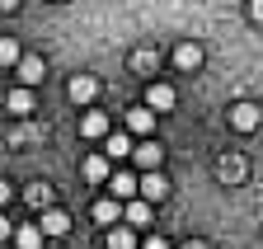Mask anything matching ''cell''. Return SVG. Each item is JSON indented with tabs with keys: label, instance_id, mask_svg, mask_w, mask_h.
Listing matches in <instances>:
<instances>
[{
	"label": "cell",
	"instance_id": "6da1fadb",
	"mask_svg": "<svg viewBox=\"0 0 263 249\" xmlns=\"http://www.w3.org/2000/svg\"><path fill=\"white\" fill-rule=\"evenodd\" d=\"M226 122H230L235 132H254L258 122H263V108H258V104H249V99H240V104H230Z\"/></svg>",
	"mask_w": 263,
	"mask_h": 249
},
{
	"label": "cell",
	"instance_id": "7a4b0ae2",
	"mask_svg": "<svg viewBox=\"0 0 263 249\" xmlns=\"http://www.w3.org/2000/svg\"><path fill=\"white\" fill-rule=\"evenodd\" d=\"M174 99H179V94H174V85H164V80H151V85H146V108L170 113V108H174Z\"/></svg>",
	"mask_w": 263,
	"mask_h": 249
},
{
	"label": "cell",
	"instance_id": "3957f363",
	"mask_svg": "<svg viewBox=\"0 0 263 249\" xmlns=\"http://www.w3.org/2000/svg\"><path fill=\"white\" fill-rule=\"evenodd\" d=\"M66 94H71V104H94L99 99V80L94 75H71V85H66Z\"/></svg>",
	"mask_w": 263,
	"mask_h": 249
},
{
	"label": "cell",
	"instance_id": "277c9868",
	"mask_svg": "<svg viewBox=\"0 0 263 249\" xmlns=\"http://www.w3.org/2000/svg\"><path fill=\"white\" fill-rule=\"evenodd\" d=\"M80 137H89V141H108V137H113L108 113H85V118H80Z\"/></svg>",
	"mask_w": 263,
	"mask_h": 249
},
{
	"label": "cell",
	"instance_id": "5b68a950",
	"mask_svg": "<svg viewBox=\"0 0 263 249\" xmlns=\"http://www.w3.org/2000/svg\"><path fill=\"white\" fill-rule=\"evenodd\" d=\"M108 188H113V198L127 207V202H137V193H141V179H137V174H122V169H118V174L108 179Z\"/></svg>",
	"mask_w": 263,
	"mask_h": 249
},
{
	"label": "cell",
	"instance_id": "8992f818",
	"mask_svg": "<svg viewBox=\"0 0 263 249\" xmlns=\"http://www.w3.org/2000/svg\"><path fill=\"white\" fill-rule=\"evenodd\" d=\"M127 132H132V137H151V132H155V108H146V104L127 108Z\"/></svg>",
	"mask_w": 263,
	"mask_h": 249
},
{
	"label": "cell",
	"instance_id": "52a82bcc",
	"mask_svg": "<svg viewBox=\"0 0 263 249\" xmlns=\"http://www.w3.org/2000/svg\"><path fill=\"white\" fill-rule=\"evenodd\" d=\"M24 202H28L33 212H52V183H47V179H33L28 188H24Z\"/></svg>",
	"mask_w": 263,
	"mask_h": 249
},
{
	"label": "cell",
	"instance_id": "ba28073f",
	"mask_svg": "<svg viewBox=\"0 0 263 249\" xmlns=\"http://www.w3.org/2000/svg\"><path fill=\"white\" fill-rule=\"evenodd\" d=\"M141 198L146 202H164V198H170V179H164L160 169L155 174H141Z\"/></svg>",
	"mask_w": 263,
	"mask_h": 249
},
{
	"label": "cell",
	"instance_id": "9c48e42d",
	"mask_svg": "<svg viewBox=\"0 0 263 249\" xmlns=\"http://www.w3.org/2000/svg\"><path fill=\"white\" fill-rule=\"evenodd\" d=\"M43 75H47V61H43V56H24V61H19V80H24L28 89L43 85Z\"/></svg>",
	"mask_w": 263,
	"mask_h": 249
},
{
	"label": "cell",
	"instance_id": "30bf717a",
	"mask_svg": "<svg viewBox=\"0 0 263 249\" xmlns=\"http://www.w3.org/2000/svg\"><path fill=\"white\" fill-rule=\"evenodd\" d=\"M151 216H155V202H146V198H137V202L122 207V221H127V226H146Z\"/></svg>",
	"mask_w": 263,
	"mask_h": 249
},
{
	"label": "cell",
	"instance_id": "8fae6325",
	"mask_svg": "<svg viewBox=\"0 0 263 249\" xmlns=\"http://www.w3.org/2000/svg\"><path fill=\"white\" fill-rule=\"evenodd\" d=\"M104 155H108V160H127V155H137V146H132L127 132H113V137L104 141Z\"/></svg>",
	"mask_w": 263,
	"mask_h": 249
},
{
	"label": "cell",
	"instance_id": "7c38bea8",
	"mask_svg": "<svg viewBox=\"0 0 263 249\" xmlns=\"http://www.w3.org/2000/svg\"><path fill=\"white\" fill-rule=\"evenodd\" d=\"M160 160H164L160 141H141V146H137V165H141L146 174H155V169H160Z\"/></svg>",
	"mask_w": 263,
	"mask_h": 249
},
{
	"label": "cell",
	"instance_id": "4fadbf2b",
	"mask_svg": "<svg viewBox=\"0 0 263 249\" xmlns=\"http://www.w3.org/2000/svg\"><path fill=\"white\" fill-rule=\"evenodd\" d=\"M5 108H10V113H19V118H24V113H33V89H28V85L10 89V94H5Z\"/></svg>",
	"mask_w": 263,
	"mask_h": 249
},
{
	"label": "cell",
	"instance_id": "5bb4252c",
	"mask_svg": "<svg viewBox=\"0 0 263 249\" xmlns=\"http://www.w3.org/2000/svg\"><path fill=\"white\" fill-rule=\"evenodd\" d=\"M94 221H104V226L122 221V202H118V198H99V202H94Z\"/></svg>",
	"mask_w": 263,
	"mask_h": 249
},
{
	"label": "cell",
	"instance_id": "9a60e30c",
	"mask_svg": "<svg viewBox=\"0 0 263 249\" xmlns=\"http://www.w3.org/2000/svg\"><path fill=\"white\" fill-rule=\"evenodd\" d=\"M80 174H85L89 183H108V179H113V174H108V155H89Z\"/></svg>",
	"mask_w": 263,
	"mask_h": 249
},
{
	"label": "cell",
	"instance_id": "2e32d148",
	"mask_svg": "<svg viewBox=\"0 0 263 249\" xmlns=\"http://www.w3.org/2000/svg\"><path fill=\"white\" fill-rule=\"evenodd\" d=\"M174 61H179V71H197V66H202V47H197V43H179Z\"/></svg>",
	"mask_w": 263,
	"mask_h": 249
},
{
	"label": "cell",
	"instance_id": "e0dca14e",
	"mask_svg": "<svg viewBox=\"0 0 263 249\" xmlns=\"http://www.w3.org/2000/svg\"><path fill=\"white\" fill-rule=\"evenodd\" d=\"M216 174H221V183H240L245 179V160L240 155H226V160L216 165Z\"/></svg>",
	"mask_w": 263,
	"mask_h": 249
},
{
	"label": "cell",
	"instance_id": "ac0fdd59",
	"mask_svg": "<svg viewBox=\"0 0 263 249\" xmlns=\"http://www.w3.org/2000/svg\"><path fill=\"white\" fill-rule=\"evenodd\" d=\"M38 226H43L47 235H66V231H71V216L52 207V212H43V221H38Z\"/></svg>",
	"mask_w": 263,
	"mask_h": 249
},
{
	"label": "cell",
	"instance_id": "d6986e66",
	"mask_svg": "<svg viewBox=\"0 0 263 249\" xmlns=\"http://www.w3.org/2000/svg\"><path fill=\"white\" fill-rule=\"evenodd\" d=\"M43 235H47L43 226H19V231H14V249H38Z\"/></svg>",
	"mask_w": 263,
	"mask_h": 249
},
{
	"label": "cell",
	"instance_id": "ffe728a7",
	"mask_svg": "<svg viewBox=\"0 0 263 249\" xmlns=\"http://www.w3.org/2000/svg\"><path fill=\"white\" fill-rule=\"evenodd\" d=\"M108 249H137V231L132 226H113L108 231Z\"/></svg>",
	"mask_w": 263,
	"mask_h": 249
},
{
	"label": "cell",
	"instance_id": "44dd1931",
	"mask_svg": "<svg viewBox=\"0 0 263 249\" xmlns=\"http://www.w3.org/2000/svg\"><path fill=\"white\" fill-rule=\"evenodd\" d=\"M19 61H24L19 43H14V38H0V66H14V71H19Z\"/></svg>",
	"mask_w": 263,
	"mask_h": 249
},
{
	"label": "cell",
	"instance_id": "7402d4cb",
	"mask_svg": "<svg viewBox=\"0 0 263 249\" xmlns=\"http://www.w3.org/2000/svg\"><path fill=\"white\" fill-rule=\"evenodd\" d=\"M14 231H19V226H10V221H5V212H0V244L14 240Z\"/></svg>",
	"mask_w": 263,
	"mask_h": 249
},
{
	"label": "cell",
	"instance_id": "603a6c76",
	"mask_svg": "<svg viewBox=\"0 0 263 249\" xmlns=\"http://www.w3.org/2000/svg\"><path fill=\"white\" fill-rule=\"evenodd\" d=\"M155 66V52H137V71H151Z\"/></svg>",
	"mask_w": 263,
	"mask_h": 249
},
{
	"label": "cell",
	"instance_id": "cb8c5ba5",
	"mask_svg": "<svg viewBox=\"0 0 263 249\" xmlns=\"http://www.w3.org/2000/svg\"><path fill=\"white\" fill-rule=\"evenodd\" d=\"M249 19H254V24H263V0H249Z\"/></svg>",
	"mask_w": 263,
	"mask_h": 249
},
{
	"label": "cell",
	"instance_id": "d4e9b609",
	"mask_svg": "<svg viewBox=\"0 0 263 249\" xmlns=\"http://www.w3.org/2000/svg\"><path fill=\"white\" fill-rule=\"evenodd\" d=\"M141 249H170V240H160V235H151V240H146Z\"/></svg>",
	"mask_w": 263,
	"mask_h": 249
},
{
	"label": "cell",
	"instance_id": "484cf974",
	"mask_svg": "<svg viewBox=\"0 0 263 249\" xmlns=\"http://www.w3.org/2000/svg\"><path fill=\"white\" fill-rule=\"evenodd\" d=\"M10 198H14V188H10V183H5V179H0V207H5Z\"/></svg>",
	"mask_w": 263,
	"mask_h": 249
},
{
	"label": "cell",
	"instance_id": "4316f807",
	"mask_svg": "<svg viewBox=\"0 0 263 249\" xmlns=\"http://www.w3.org/2000/svg\"><path fill=\"white\" fill-rule=\"evenodd\" d=\"M10 10H19V0H0V14H10Z\"/></svg>",
	"mask_w": 263,
	"mask_h": 249
},
{
	"label": "cell",
	"instance_id": "83f0119b",
	"mask_svg": "<svg viewBox=\"0 0 263 249\" xmlns=\"http://www.w3.org/2000/svg\"><path fill=\"white\" fill-rule=\"evenodd\" d=\"M183 249H207V240H188V244H183Z\"/></svg>",
	"mask_w": 263,
	"mask_h": 249
},
{
	"label": "cell",
	"instance_id": "f1b7e54d",
	"mask_svg": "<svg viewBox=\"0 0 263 249\" xmlns=\"http://www.w3.org/2000/svg\"><path fill=\"white\" fill-rule=\"evenodd\" d=\"M0 249H14V244H0Z\"/></svg>",
	"mask_w": 263,
	"mask_h": 249
}]
</instances>
